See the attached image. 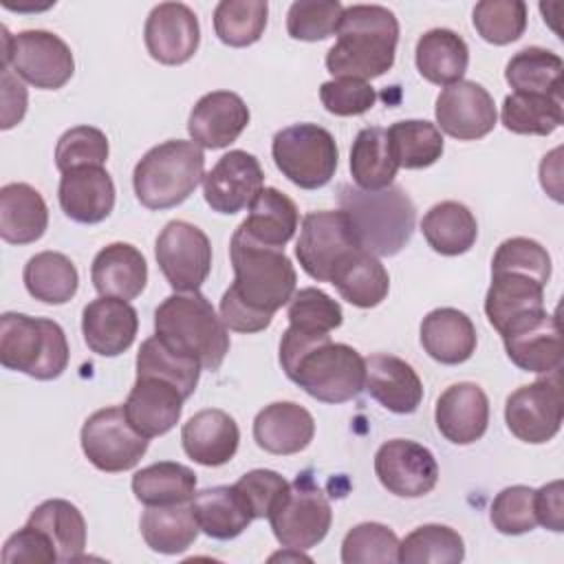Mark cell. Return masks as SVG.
<instances>
[{"instance_id":"obj_27","label":"cell","mask_w":564,"mask_h":564,"mask_svg":"<svg viewBox=\"0 0 564 564\" xmlns=\"http://www.w3.org/2000/svg\"><path fill=\"white\" fill-rule=\"evenodd\" d=\"M313 436V414L293 401H275L253 419L256 445L275 456H291L306 449Z\"/></svg>"},{"instance_id":"obj_4","label":"cell","mask_w":564,"mask_h":564,"mask_svg":"<svg viewBox=\"0 0 564 564\" xmlns=\"http://www.w3.org/2000/svg\"><path fill=\"white\" fill-rule=\"evenodd\" d=\"M337 200L350 218L361 249L379 256H397L412 238L416 207L399 185L366 192L357 185H339Z\"/></svg>"},{"instance_id":"obj_21","label":"cell","mask_w":564,"mask_h":564,"mask_svg":"<svg viewBox=\"0 0 564 564\" xmlns=\"http://www.w3.org/2000/svg\"><path fill=\"white\" fill-rule=\"evenodd\" d=\"M249 108L240 95L231 90H212L203 95L187 119L192 141L207 150L231 145L249 126Z\"/></svg>"},{"instance_id":"obj_2","label":"cell","mask_w":564,"mask_h":564,"mask_svg":"<svg viewBox=\"0 0 564 564\" xmlns=\"http://www.w3.org/2000/svg\"><path fill=\"white\" fill-rule=\"evenodd\" d=\"M399 20L381 4L344 7L337 42L326 53V68L337 77L370 82L394 64Z\"/></svg>"},{"instance_id":"obj_16","label":"cell","mask_w":564,"mask_h":564,"mask_svg":"<svg viewBox=\"0 0 564 564\" xmlns=\"http://www.w3.org/2000/svg\"><path fill=\"white\" fill-rule=\"evenodd\" d=\"M375 474L379 482L399 498H421L438 482L434 454L410 438L386 441L375 454Z\"/></svg>"},{"instance_id":"obj_38","label":"cell","mask_w":564,"mask_h":564,"mask_svg":"<svg viewBox=\"0 0 564 564\" xmlns=\"http://www.w3.org/2000/svg\"><path fill=\"white\" fill-rule=\"evenodd\" d=\"M141 535L154 553L176 555L187 551L198 538V522L189 502L148 507L141 516Z\"/></svg>"},{"instance_id":"obj_28","label":"cell","mask_w":564,"mask_h":564,"mask_svg":"<svg viewBox=\"0 0 564 564\" xmlns=\"http://www.w3.org/2000/svg\"><path fill=\"white\" fill-rule=\"evenodd\" d=\"M90 280L99 295L130 302L145 289L148 262L134 245L110 242L93 258Z\"/></svg>"},{"instance_id":"obj_5","label":"cell","mask_w":564,"mask_h":564,"mask_svg":"<svg viewBox=\"0 0 564 564\" xmlns=\"http://www.w3.org/2000/svg\"><path fill=\"white\" fill-rule=\"evenodd\" d=\"M234 267L231 291L253 311L273 315L295 293L297 273L284 249L267 247L249 238L240 227L229 242Z\"/></svg>"},{"instance_id":"obj_31","label":"cell","mask_w":564,"mask_h":564,"mask_svg":"<svg viewBox=\"0 0 564 564\" xmlns=\"http://www.w3.org/2000/svg\"><path fill=\"white\" fill-rule=\"evenodd\" d=\"M189 505L198 529L214 540H234L253 522L245 498L234 485L194 491Z\"/></svg>"},{"instance_id":"obj_41","label":"cell","mask_w":564,"mask_h":564,"mask_svg":"<svg viewBox=\"0 0 564 564\" xmlns=\"http://www.w3.org/2000/svg\"><path fill=\"white\" fill-rule=\"evenodd\" d=\"M31 297L44 304H66L79 286V273L68 256L59 251H40L29 258L22 271Z\"/></svg>"},{"instance_id":"obj_58","label":"cell","mask_w":564,"mask_h":564,"mask_svg":"<svg viewBox=\"0 0 564 564\" xmlns=\"http://www.w3.org/2000/svg\"><path fill=\"white\" fill-rule=\"evenodd\" d=\"M220 317H223L225 326L236 333H260V330L269 328V324L273 319V315L260 313V311H253L251 306H247L231 289H227L220 297Z\"/></svg>"},{"instance_id":"obj_53","label":"cell","mask_w":564,"mask_h":564,"mask_svg":"<svg viewBox=\"0 0 564 564\" xmlns=\"http://www.w3.org/2000/svg\"><path fill=\"white\" fill-rule=\"evenodd\" d=\"M108 137L95 126H75L66 130L55 145V165L64 174L82 165H104L108 161Z\"/></svg>"},{"instance_id":"obj_55","label":"cell","mask_w":564,"mask_h":564,"mask_svg":"<svg viewBox=\"0 0 564 564\" xmlns=\"http://www.w3.org/2000/svg\"><path fill=\"white\" fill-rule=\"evenodd\" d=\"M322 106L337 117H357L368 112L377 101V90L370 82L337 77L319 86Z\"/></svg>"},{"instance_id":"obj_30","label":"cell","mask_w":564,"mask_h":564,"mask_svg":"<svg viewBox=\"0 0 564 564\" xmlns=\"http://www.w3.org/2000/svg\"><path fill=\"white\" fill-rule=\"evenodd\" d=\"M48 227V207L29 183H7L0 189V236L9 245H31Z\"/></svg>"},{"instance_id":"obj_50","label":"cell","mask_w":564,"mask_h":564,"mask_svg":"<svg viewBox=\"0 0 564 564\" xmlns=\"http://www.w3.org/2000/svg\"><path fill=\"white\" fill-rule=\"evenodd\" d=\"M286 317L289 326L313 335H328L344 322L339 302L315 286H306L293 293L289 300Z\"/></svg>"},{"instance_id":"obj_20","label":"cell","mask_w":564,"mask_h":564,"mask_svg":"<svg viewBox=\"0 0 564 564\" xmlns=\"http://www.w3.org/2000/svg\"><path fill=\"white\" fill-rule=\"evenodd\" d=\"M183 401V392L172 381L143 375L134 379L123 412L128 423L150 441L167 434L178 423Z\"/></svg>"},{"instance_id":"obj_24","label":"cell","mask_w":564,"mask_h":564,"mask_svg":"<svg viewBox=\"0 0 564 564\" xmlns=\"http://www.w3.org/2000/svg\"><path fill=\"white\" fill-rule=\"evenodd\" d=\"M57 198L62 212L82 225H95L115 207V183L104 165H82L62 174Z\"/></svg>"},{"instance_id":"obj_6","label":"cell","mask_w":564,"mask_h":564,"mask_svg":"<svg viewBox=\"0 0 564 564\" xmlns=\"http://www.w3.org/2000/svg\"><path fill=\"white\" fill-rule=\"evenodd\" d=\"M205 176V154L194 141L170 139L150 148L132 172V187L148 209H170L189 198Z\"/></svg>"},{"instance_id":"obj_49","label":"cell","mask_w":564,"mask_h":564,"mask_svg":"<svg viewBox=\"0 0 564 564\" xmlns=\"http://www.w3.org/2000/svg\"><path fill=\"white\" fill-rule=\"evenodd\" d=\"M344 564H392L399 562V538L381 522L352 527L341 542Z\"/></svg>"},{"instance_id":"obj_1","label":"cell","mask_w":564,"mask_h":564,"mask_svg":"<svg viewBox=\"0 0 564 564\" xmlns=\"http://www.w3.org/2000/svg\"><path fill=\"white\" fill-rule=\"evenodd\" d=\"M280 366L293 383L322 403H346L366 383V359L352 346L293 326L280 339Z\"/></svg>"},{"instance_id":"obj_32","label":"cell","mask_w":564,"mask_h":564,"mask_svg":"<svg viewBox=\"0 0 564 564\" xmlns=\"http://www.w3.org/2000/svg\"><path fill=\"white\" fill-rule=\"evenodd\" d=\"M414 62L421 77L438 86H449L463 79L469 64V48L456 31L438 26L419 37Z\"/></svg>"},{"instance_id":"obj_45","label":"cell","mask_w":564,"mask_h":564,"mask_svg":"<svg viewBox=\"0 0 564 564\" xmlns=\"http://www.w3.org/2000/svg\"><path fill=\"white\" fill-rule=\"evenodd\" d=\"M463 557L460 533L445 524H421L399 542V562L403 564H458Z\"/></svg>"},{"instance_id":"obj_9","label":"cell","mask_w":564,"mask_h":564,"mask_svg":"<svg viewBox=\"0 0 564 564\" xmlns=\"http://www.w3.org/2000/svg\"><path fill=\"white\" fill-rule=\"evenodd\" d=\"M2 66L42 90L62 88L75 73L70 46L55 33L29 29L15 35L2 26Z\"/></svg>"},{"instance_id":"obj_8","label":"cell","mask_w":564,"mask_h":564,"mask_svg":"<svg viewBox=\"0 0 564 564\" xmlns=\"http://www.w3.org/2000/svg\"><path fill=\"white\" fill-rule=\"evenodd\" d=\"M271 154L275 167L302 189H317L330 183L339 161L335 137L317 123L282 128L273 137Z\"/></svg>"},{"instance_id":"obj_13","label":"cell","mask_w":564,"mask_h":564,"mask_svg":"<svg viewBox=\"0 0 564 564\" xmlns=\"http://www.w3.org/2000/svg\"><path fill=\"white\" fill-rule=\"evenodd\" d=\"M154 256L176 293L198 291L212 271V242L200 227L187 220H170L161 229Z\"/></svg>"},{"instance_id":"obj_17","label":"cell","mask_w":564,"mask_h":564,"mask_svg":"<svg viewBox=\"0 0 564 564\" xmlns=\"http://www.w3.org/2000/svg\"><path fill=\"white\" fill-rule=\"evenodd\" d=\"M436 128L458 141L487 137L498 119L494 97L476 82L460 79L445 86L436 97Z\"/></svg>"},{"instance_id":"obj_37","label":"cell","mask_w":564,"mask_h":564,"mask_svg":"<svg viewBox=\"0 0 564 564\" xmlns=\"http://www.w3.org/2000/svg\"><path fill=\"white\" fill-rule=\"evenodd\" d=\"M399 163L394 159L388 130L370 126L359 130L350 148V174L359 189L377 192L392 185Z\"/></svg>"},{"instance_id":"obj_57","label":"cell","mask_w":564,"mask_h":564,"mask_svg":"<svg viewBox=\"0 0 564 564\" xmlns=\"http://www.w3.org/2000/svg\"><path fill=\"white\" fill-rule=\"evenodd\" d=\"M2 562L4 564H13V562L51 564V562H57V551L44 531L26 522L22 529H18L7 538L2 546Z\"/></svg>"},{"instance_id":"obj_19","label":"cell","mask_w":564,"mask_h":564,"mask_svg":"<svg viewBox=\"0 0 564 564\" xmlns=\"http://www.w3.org/2000/svg\"><path fill=\"white\" fill-rule=\"evenodd\" d=\"M143 40L152 59L165 66H178L198 51L200 24L187 4L161 2L145 20Z\"/></svg>"},{"instance_id":"obj_39","label":"cell","mask_w":564,"mask_h":564,"mask_svg":"<svg viewBox=\"0 0 564 564\" xmlns=\"http://www.w3.org/2000/svg\"><path fill=\"white\" fill-rule=\"evenodd\" d=\"M26 522L46 533L57 551V562L82 560L86 549V522L73 502L62 498L44 500L31 511Z\"/></svg>"},{"instance_id":"obj_47","label":"cell","mask_w":564,"mask_h":564,"mask_svg":"<svg viewBox=\"0 0 564 564\" xmlns=\"http://www.w3.org/2000/svg\"><path fill=\"white\" fill-rule=\"evenodd\" d=\"M200 368L203 366L196 359L172 350L156 335L148 337L137 352V377L152 375L167 379L183 392L185 399L194 394L200 379Z\"/></svg>"},{"instance_id":"obj_36","label":"cell","mask_w":564,"mask_h":564,"mask_svg":"<svg viewBox=\"0 0 564 564\" xmlns=\"http://www.w3.org/2000/svg\"><path fill=\"white\" fill-rule=\"evenodd\" d=\"M421 231L436 253L460 256L474 247L478 238V223L467 205L458 200H443L425 212Z\"/></svg>"},{"instance_id":"obj_59","label":"cell","mask_w":564,"mask_h":564,"mask_svg":"<svg viewBox=\"0 0 564 564\" xmlns=\"http://www.w3.org/2000/svg\"><path fill=\"white\" fill-rule=\"evenodd\" d=\"M535 518H538V524L546 527L549 531H555V533L564 531L562 480H553V482L535 489Z\"/></svg>"},{"instance_id":"obj_7","label":"cell","mask_w":564,"mask_h":564,"mask_svg":"<svg viewBox=\"0 0 564 564\" xmlns=\"http://www.w3.org/2000/svg\"><path fill=\"white\" fill-rule=\"evenodd\" d=\"M64 328L48 317L24 313L0 315V364L40 381L57 379L68 366Z\"/></svg>"},{"instance_id":"obj_12","label":"cell","mask_w":564,"mask_h":564,"mask_svg":"<svg viewBox=\"0 0 564 564\" xmlns=\"http://www.w3.org/2000/svg\"><path fill=\"white\" fill-rule=\"evenodd\" d=\"M79 441L90 465L106 474L132 469L148 452V438L128 423L123 405L93 412L82 425Z\"/></svg>"},{"instance_id":"obj_22","label":"cell","mask_w":564,"mask_h":564,"mask_svg":"<svg viewBox=\"0 0 564 564\" xmlns=\"http://www.w3.org/2000/svg\"><path fill=\"white\" fill-rule=\"evenodd\" d=\"M438 432L454 445H471L487 432L489 399L478 383L460 381L441 392L434 408Z\"/></svg>"},{"instance_id":"obj_18","label":"cell","mask_w":564,"mask_h":564,"mask_svg":"<svg viewBox=\"0 0 564 564\" xmlns=\"http://www.w3.org/2000/svg\"><path fill=\"white\" fill-rule=\"evenodd\" d=\"M264 172L260 161L245 150H229L203 176L205 203L218 214H236L262 192Z\"/></svg>"},{"instance_id":"obj_54","label":"cell","mask_w":564,"mask_h":564,"mask_svg":"<svg viewBox=\"0 0 564 564\" xmlns=\"http://www.w3.org/2000/svg\"><path fill=\"white\" fill-rule=\"evenodd\" d=\"M489 520L496 531L505 535H522L535 529V489L527 485H513L502 489L489 511Z\"/></svg>"},{"instance_id":"obj_51","label":"cell","mask_w":564,"mask_h":564,"mask_svg":"<svg viewBox=\"0 0 564 564\" xmlns=\"http://www.w3.org/2000/svg\"><path fill=\"white\" fill-rule=\"evenodd\" d=\"M341 13L339 0H297L289 7L286 31L293 40L319 42L337 33Z\"/></svg>"},{"instance_id":"obj_56","label":"cell","mask_w":564,"mask_h":564,"mask_svg":"<svg viewBox=\"0 0 564 564\" xmlns=\"http://www.w3.org/2000/svg\"><path fill=\"white\" fill-rule=\"evenodd\" d=\"M234 487L245 498L253 520H258L269 518L273 505L284 494L289 482L273 469H251L245 476H240V480L234 482Z\"/></svg>"},{"instance_id":"obj_29","label":"cell","mask_w":564,"mask_h":564,"mask_svg":"<svg viewBox=\"0 0 564 564\" xmlns=\"http://www.w3.org/2000/svg\"><path fill=\"white\" fill-rule=\"evenodd\" d=\"M476 344V326L467 313L458 308H434L421 322V346L438 364L458 366L467 361Z\"/></svg>"},{"instance_id":"obj_43","label":"cell","mask_w":564,"mask_h":564,"mask_svg":"<svg viewBox=\"0 0 564 564\" xmlns=\"http://www.w3.org/2000/svg\"><path fill=\"white\" fill-rule=\"evenodd\" d=\"M500 119L509 132L549 137L564 121L562 99L546 95L511 93L502 101Z\"/></svg>"},{"instance_id":"obj_46","label":"cell","mask_w":564,"mask_h":564,"mask_svg":"<svg viewBox=\"0 0 564 564\" xmlns=\"http://www.w3.org/2000/svg\"><path fill=\"white\" fill-rule=\"evenodd\" d=\"M267 15V0H223L214 9V31L227 46H251L262 37Z\"/></svg>"},{"instance_id":"obj_15","label":"cell","mask_w":564,"mask_h":564,"mask_svg":"<svg viewBox=\"0 0 564 564\" xmlns=\"http://www.w3.org/2000/svg\"><path fill=\"white\" fill-rule=\"evenodd\" d=\"M502 344L513 366L524 372H551L562 366V333L555 313H524L502 330Z\"/></svg>"},{"instance_id":"obj_35","label":"cell","mask_w":564,"mask_h":564,"mask_svg":"<svg viewBox=\"0 0 564 564\" xmlns=\"http://www.w3.org/2000/svg\"><path fill=\"white\" fill-rule=\"evenodd\" d=\"M330 284L348 304L372 308L386 300L390 275L375 253L357 249L333 271Z\"/></svg>"},{"instance_id":"obj_48","label":"cell","mask_w":564,"mask_h":564,"mask_svg":"<svg viewBox=\"0 0 564 564\" xmlns=\"http://www.w3.org/2000/svg\"><path fill=\"white\" fill-rule=\"evenodd\" d=\"M471 15L478 35L496 46L516 42L527 29V4L522 0H482Z\"/></svg>"},{"instance_id":"obj_33","label":"cell","mask_w":564,"mask_h":564,"mask_svg":"<svg viewBox=\"0 0 564 564\" xmlns=\"http://www.w3.org/2000/svg\"><path fill=\"white\" fill-rule=\"evenodd\" d=\"M540 308H544V284L524 273H491V286L485 295V315L498 333L516 317Z\"/></svg>"},{"instance_id":"obj_52","label":"cell","mask_w":564,"mask_h":564,"mask_svg":"<svg viewBox=\"0 0 564 564\" xmlns=\"http://www.w3.org/2000/svg\"><path fill=\"white\" fill-rule=\"evenodd\" d=\"M496 271L524 273L546 286V282L551 278V256L533 238H524V236L507 238L498 245V249L494 253L491 273H496Z\"/></svg>"},{"instance_id":"obj_11","label":"cell","mask_w":564,"mask_h":564,"mask_svg":"<svg viewBox=\"0 0 564 564\" xmlns=\"http://www.w3.org/2000/svg\"><path fill=\"white\" fill-rule=\"evenodd\" d=\"M361 249L350 218L341 209L308 212L302 218L295 256L300 267L317 282H330L333 271Z\"/></svg>"},{"instance_id":"obj_23","label":"cell","mask_w":564,"mask_h":564,"mask_svg":"<svg viewBox=\"0 0 564 564\" xmlns=\"http://www.w3.org/2000/svg\"><path fill=\"white\" fill-rule=\"evenodd\" d=\"M137 330L139 315L126 300L99 295L82 311L84 341L101 357H117L126 352L132 346Z\"/></svg>"},{"instance_id":"obj_44","label":"cell","mask_w":564,"mask_h":564,"mask_svg":"<svg viewBox=\"0 0 564 564\" xmlns=\"http://www.w3.org/2000/svg\"><path fill=\"white\" fill-rule=\"evenodd\" d=\"M388 139L399 167L423 170L434 165L445 148L436 123L425 119H405L388 128Z\"/></svg>"},{"instance_id":"obj_26","label":"cell","mask_w":564,"mask_h":564,"mask_svg":"<svg viewBox=\"0 0 564 564\" xmlns=\"http://www.w3.org/2000/svg\"><path fill=\"white\" fill-rule=\"evenodd\" d=\"M364 390L394 414H412L423 401V383L416 370L405 359L388 352L366 359Z\"/></svg>"},{"instance_id":"obj_25","label":"cell","mask_w":564,"mask_h":564,"mask_svg":"<svg viewBox=\"0 0 564 564\" xmlns=\"http://www.w3.org/2000/svg\"><path fill=\"white\" fill-rule=\"evenodd\" d=\"M181 443L194 463L205 467H220L236 456L240 430L231 414L218 408H207L183 423Z\"/></svg>"},{"instance_id":"obj_60","label":"cell","mask_w":564,"mask_h":564,"mask_svg":"<svg viewBox=\"0 0 564 564\" xmlns=\"http://www.w3.org/2000/svg\"><path fill=\"white\" fill-rule=\"evenodd\" d=\"M26 112V88L18 79V75L9 68L2 66V130L13 128L15 123L22 121Z\"/></svg>"},{"instance_id":"obj_34","label":"cell","mask_w":564,"mask_h":564,"mask_svg":"<svg viewBox=\"0 0 564 564\" xmlns=\"http://www.w3.org/2000/svg\"><path fill=\"white\" fill-rule=\"evenodd\" d=\"M297 223L300 212L295 203L275 187H262L249 205V216L238 227L260 245L284 249L293 238Z\"/></svg>"},{"instance_id":"obj_14","label":"cell","mask_w":564,"mask_h":564,"mask_svg":"<svg viewBox=\"0 0 564 564\" xmlns=\"http://www.w3.org/2000/svg\"><path fill=\"white\" fill-rule=\"evenodd\" d=\"M564 419V399L560 368L546 372L529 386L513 390L505 403V421L509 432L531 445L551 441Z\"/></svg>"},{"instance_id":"obj_3","label":"cell","mask_w":564,"mask_h":564,"mask_svg":"<svg viewBox=\"0 0 564 564\" xmlns=\"http://www.w3.org/2000/svg\"><path fill=\"white\" fill-rule=\"evenodd\" d=\"M154 335L205 370H218L229 352L227 326L200 291L167 295L154 311Z\"/></svg>"},{"instance_id":"obj_40","label":"cell","mask_w":564,"mask_h":564,"mask_svg":"<svg viewBox=\"0 0 564 564\" xmlns=\"http://www.w3.org/2000/svg\"><path fill=\"white\" fill-rule=\"evenodd\" d=\"M562 57L542 46H527L518 51L505 68V79L513 93L546 95L557 99H562Z\"/></svg>"},{"instance_id":"obj_10","label":"cell","mask_w":564,"mask_h":564,"mask_svg":"<svg viewBox=\"0 0 564 564\" xmlns=\"http://www.w3.org/2000/svg\"><path fill=\"white\" fill-rule=\"evenodd\" d=\"M275 540L293 551L317 546L333 522V509L324 491L308 474L297 476L269 513Z\"/></svg>"},{"instance_id":"obj_42","label":"cell","mask_w":564,"mask_h":564,"mask_svg":"<svg viewBox=\"0 0 564 564\" xmlns=\"http://www.w3.org/2000/svg\"><path fill=\"white\" fill-rule=\"evenodd\" d=\"M196 491V474L181 463L161 460L139 469L132 476V494L145 507L176 505L192 500Z\"/></svg>"}]
</instances>
